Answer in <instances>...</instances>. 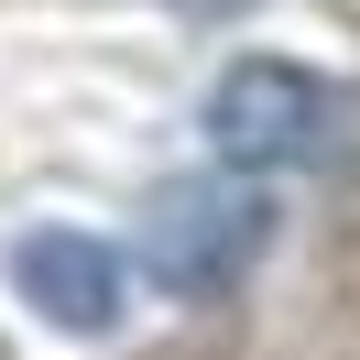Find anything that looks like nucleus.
I'll return each instance as SVG.
<instances>
[{
    "label": "nucleus",
    "instance_id": "f257e3e1",
    "mask_svg": "<svg viewBox=\"0 0 360 360\" xmlns=\"http://www.w3.org/2000/svg\"><path fill=\"white\" fill-rule=\"evenodd\" d=\"M338 131H349V98L316 66H284V55L229 66L219 98H207V142H219V164H240V175H295V164H316Z\"/></svg>",
    "mask_w": 360,
    "mask_h": 360
},
{
    "label": "nucleus",
    "instance_id": "f03ea898",
    "mask_svg": "<svg viewBox=\"0 0 360 360\" xmlns=\"http://www.w3.org/2000/svg\"><path fill=\"white\" fill-rule=\"evenodd\" d=\"M11 284H22L55 328H77V338L120 328V262L88 229H33V240H11Z\"/></svg>",
    "mask_w": 360,
    "mask_h": 360
},
{
    "label": "nucleus",
    "instance_id": "7ed1b4c3",
    "mask_svg": "<svg viewBox=\"0 0 360 360\" xmlns=\"http://www.w3.org/2000/svg\"><path fill=\"white\" fill-rule=\"evenodd\" d=\"M251 251H262V219H251V197H186L175 219H164L153 262H164V284L207 295V284H229Z\"/></svg>",
    "mask_w": 360,
    "mask_h": 360
}]
</instances>
